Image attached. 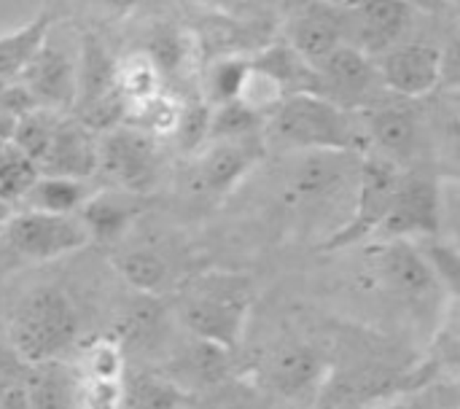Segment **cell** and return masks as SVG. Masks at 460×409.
<instances>
[{"label":"cell","instance_id":"obj_41","mask_svg":"<svg viewBox=\"0 0 460 409\" xmlns=\"http://www.w3.org/2000/svg\"><path fill=\"white\" fill-rule=\"evenodd\" d=\"M5 386H11V383H5ZM5 386H0V396H3V391H5Z\"/></svg>","mask_w":460,"mask_h":409},{"label":"cell","instance_id":"obj_32","mask_svg":"<svg viewBox=\"0 0 460 409\" xmlns=\"http://www.w3.org/2000/svg\"><path fill=\"white\" fill-rule=\"evenodd\" d=\"M245 70H248V57L218 59L208 70V78H205V100H208L205 105L216 108V105L237 100V92H240V84L245 78Z\"/></svg>","mask_w":460,"mask_h":409},{"label":"cell","instance_id":"obj_10","mask_svg":"<svg viewBox=\"0 0 460 409\" xmlns=\"http://www.w3.org/2000/svg\"><path fill=\"white\" fill-rule=\"evenodd\" d=\"M40 178L86 181L97 170V140L78 119H59L51 143L38 162Z\"/></svg>","mask_w":460,"mask_h":409},{"label":"cell","instance_id":"obj_6","mask_svg":"<svg viewBox=\"0 0 460 409\" xmlns=\"http://www.w3.org/2000/svg\"><path fill=\"white\" fill-rule=\"evenodd\" d=\"M399 181L402 175L396 173V164H391L383 156H367L358 164V189H356V205H353L356 210L350 221L326 240V248H342L377 232L383 218L391 210Z\"/></svg>","mask_w":460,"mask_h":409},{"label":"cell","instance_id":"obj_29","mask_svg":"<svg viewBox=\"0 0 460 409\" xmlns=\"http://www.w3.org/2000/svg\"><path fill=\"white\" fill-rule=\"evenodd\" d=\"M59 113L54 111H46V108H35L30 113H24L19 121H16V129L11 135V143L38 167V162L43 159L49 143H51V135L59 124Z\"/></svg>","mask_w":460,"mask_h":409},{"label":"cell","instance_id":"obj_34","mask_svg":"<svg viewBox=\"0 0 460 409\" xmlns=\"http://www.w3.org/2000/svg\"><path fill=\"white\" fill-rule=\"evenodd\" d=\"M81 378L92 380H124V353L116 340H97L92 342L84 356L81 367L75 369Z\"/></svg>","mask_w":460,"mask_h":409},{"label":"cell","instance_id":"obj_30","mask_svg":"<svg viewBox=\"0 0 460 409\" xmlns=\"http://www.w3.org/2000/svg\"><path fill=\"white\" fill-rule=\"evenodd\" d=\"M35 181V164L11 140H0V200L8 205L19 202Z\"/></svg>","mask_w":460,"mask_h":409},{"label":"cell","instance_id":"obj_22","mask_svg":"<svg viewBox=\"0 0 460 409\" xmlns=\"http://www.w3.org/2000/svg\"><path fill=\"white\" fill-rule=\"evenodd\" d=\"M92 197L86 181L67 178H40L30 186V191L19 200L24 210L54 213V216H75V208H84Z\"/></svg>","mask_w":460,"mask_h":409},{"label":"cell","instance_id":"obj_19","mask_svg":"<svg viewBox=\"0 0 460 409\" xmlns=\"http://www.w3.org/2000/svg\"><path fill=\"white\" fill-rule=\"evenodd\" d=\"M78 372L62 361L35 367L24 383L32 409H78Z\"/></svg>","mask_w":460,"mask_h":409},{"label":"cell","instance_id":"obj_16","mask_svg":"<svg viewBox=\"0 0 460 409\" xmlns=\"http://www.w3.org/2000/svg\"><path fill=\"white\" fill-rule=\"evenodd\" d=\"M164 380L172 383L183 396L189 391L208 394V391L218 388L224 380H229V351H224L213 342L194 340L170 361Z\"/></svg>","mask_w":460,"mask_h":409},{"label":"cell","instance_id":"obj_33","mask_svg":"<svg viewBox=\"0 0 460 409\" xmlns=\"http://www.w3.org/2000/svg\"><path fill=\"white\" fill-rule=\"evenodd\" d=\"M261 119L243 108L237 100L210 108V140H245L253 138Z\"/></svg>","mask_w":460,"mask_h":409},{"label":"cell","instance_id":"obj_7","mask_svg":"<svg viewBox=\"0 0 460 409\" xmlns=\"http://www.w3.org/2000/svg\"><path fill=\"white\" fill-rule=\"evenodd\" d=\"M97 167L119 189L135 194L146 191L156 175L154 143L135 129L113 127L102 135V143H97Z\"/></svg>","mask_w":460,"mask_h":409},{"label":"cell","instance_id":"obj_21","mask_svg":"<svg viewBox=\"0 0 460 409\" xmlns=\"http://www.w3.org/2000/svg\"><path fill=\"white\" fill-rule=\"evenodd\" d=\"M113 92L124 102V108L137 105L162 92V73L156 62L146 51H135L121 57L113 65Z\"/></svg>","mask_w":460,"mask_h":409},{"label":"cell","instance_id":"obj_37","mask_svg":"<svg viewBox=\"0 0 460 409\" xmlns=\"http://www.w3.org/2000/svg\"><path fill=\"white\" fill-rule=\"evenodd\" d=\"M0 409H32L30 399H27V391H24V383L5 386V391L0 396Z\"/></svg>","mask_w":460,"mask_h":409},{"label":"cell","instance_id":"obj_4","mask_svg":"<svg viewBox=\"0 0 460 409\" xmlns=\"http://www.w3.org/2000/svg\"><path fill=\"white\" fill-rule=\"evenodd\" d=\"M3 243L24 259L49 262L84 248L92 235L81 216H54L38 210H19L0 227Z\"/></svg>","mask_w":460,"mask_h":409},{"label":"cell","instance_id":"obj_15","mask_svg":"<svg viewBox=\"0 0 460 409\" xmlns=\"http://www.w3.org/2000/svg\"><path fill=\"white\" fill-rule=\"evenodd\" d=\"M377 270L383 283L410 302H423L437 289V275L429 259L407 240H394L385 245L377 259Z\"/></svg>","mask_w":460,"mask_h":409},{"label":"cell","instance_id":"obj_27","mask_svg":"<svg viewBox=\"0 0 460 409\" xmlns=\"http://www.w3.org/2000/svg\"><path fill=\"white\" fill-rule=\"evenodd\" d=\"M116 270L121 278L143 294H156L167 286L170 280V264L162 253L151 248H132L116 256Z\"/></svg>","mask_w":460,"mask_h":409},{"label":"cell","instance_id":"obj_18","mask_svg":"<svg viewBox=\"0 0 460 409\" xmlns=\"http://www.w3.org/2000/svg\"><path fill=\"white\" fill-rule=\"evenodd\" d=\"M410 22L407 3L394 0H377V3H361L353 8V27L358 32L361 49L367 57L369 51H383L396 43V38L404 32Z\"/></svg>","mask_w":460,"mask_h":409},{"label":"cell","instance_id":"obj_13","mask_svg":"<svg viewBox=\"0 0 460 409\" xmlns=\"http://www.w3.org/2000/svg\"><path fill=\"white\" fill-rule=\"evenodd\" d=\"M345 38V13L329 5H307L294 16L288 27V49L302 57L310 67L326 59Z\"/></svg>","mask_w":460,"mask_h":409},{"label":"cell","instance_id":"obj_9","mask_svg":"<svg viewBox=\"0 0 460 409\" xmlns=\"http://www.w3.org/2000/svg\"><path fill=\"white\" fill-rule=\"evenodd\" d=\"M19 84L30 92L38 108L59 113L75 102V62L59 46L43 43Z\"/></svg>","mask_w":460,"mask_h":409},{"label":"cell","instance_id":"obj_39","mask_svg":"<svg viewBox=\"0 0 460 409\" xmlns=\"http://www.w3.org/2000/svg\"><path fill=\"white\" fill-rule=\"evenodd\" d=\"M369 409H415L412 405H404V402H388V405H377V407Z\"/></svg>","mask_w":460,"mask_h":409},{"label":"cell","instance_id":"obj_25","mask_svg":"<svg viewBox=\"0 0 460 409\" xmlns=\"http://www.w3.org/2000/svg\"><path fill=\"white\" fill-rule=\"evenodd\" d=\"M135 213H137V202L129 200L127 194L100 191V194L86 200L81 221L86 224L92 237L108 240V237L121 235V229H127V224L132 221Z\"/></svg>","mask_w":460,"mask_h":409},{"label":"cell","instance_id":"obj_17","mask_svg":"<svg viewBox=\"0 0 460 409\" xmlns=\"http://www.w3.org/2000/svg\"><path fill=\"white\" fill-rule=\"evenodd\" d=\"M323 361L315 351L305 345H286L275 351L264 367V388L275 391L286 399L307 394L315 383H321Z\"/></svg>","mask_w":460,"mask_h":409},{"label":"cell","instance_id":"obj_11","mask_svg":"<svg viewBox=\"0 0 460 409\" xmlns=\"http://www.w3.org/2000/svg\"><path fill=\"white\" fill-rule=\"evenodd\" d=\"M380 81L402 97H423L442 78V54L429 43L394 46L380 62Z\"/></svg>","mask_w":460,"mask_h":409},{"label":"cell","instance_id":"obj_20","mask_svg":"<svg viewBox=\"0 0 460 409\" xmlns=\"http://www.w3.org/2000/svg\"><path fill=\"white\" fill-rule=\"evenodd\" d=\"M369 132L383 151V159H388L391 164L410 159L418 148V121L404 108H383L372 113Z\"/></svg>","mask_w":460,"mask_h":409},{"label":"cell","instance_id":"obj_38","mask_svg":"<svg viewBox=\"0 0 460 409\" xmlns=\"http://www.w3.org/2000/svg\"><path fill=\"white\" fill-rule=\"evenodd\" d=\"M16 369H19V361H16V356L11 353L8 342L0 337V386H5V383H13L11 378L16 375Z\"/></svg>","mask_w":460,"mask_h":409},{"label":"cell","instance_id":"obj_2","mask_svg":"<svg viewBox=\"0 0 460 409\" xmlns=\"http://www.w3.org/2000/svg\"><path fill=\"white\" fill-rule=\"evenodd\" d=\"M350 159L353 154L348 151H305L288 170L286 202L313 218H321L340 205H356L358 170H350Z\"/></svg>","mask_w":460,"mask_h":409},{"label":"cell","instance_id":"obj_8","mask_svg":"<svg viewBox=\"0 0 460 409\" xmlns=\"http://www.w3.org/2000/svg\"><path fill=\"white\" fill-rule=\"evenodd\" d=\"M442 191L426 178H402L396 197L380 229L391 240H407L410 235H437L442 227Z\"/></svg>","mask_w":460,"mask_h":409},{"label":"cell","instance_id":"obj_40","mask_svg":"<svg viewBox=\"0 0 460 409\" xmlns=\"http://www.w3.org/2000/svg\"><path fill=\"white\" fill-rule=\"evenodd\" d=\"M8 218H11V205L0 200V227H3V224H5Z\"/></svg>","mask_w":460,"mask_h":409},{"label":"cell","instance_id":"obj_1","mask_svg":"<svg viewBox=\"0 0 460 409\" xmlns=\"http://www.w3.org/2000/svg\"><path fill=\"white\" fill-rule=\"evenodd\" d=\"M78 313L65 291L40 286L30 291L8 318L5 342L19 364L40 367L57 361V356L75 340Z\"/></svg>","mask_w":460,"mask_h":409},{"label":"cell","instance_id":"obj_14","mask_svg":"<svg viewBox=\"0 0 460 409\" xmlns=\"http://www.w3.org/2000/svg\"><path fill=\"white\" fill-rule=\"evenodd\" d=\"M259 151L253 138L245 140H210L197 154V178L213 194H229L256 164Z\"/></svg>","mask_w":460,"mask_h":409},{"label":"cell","instance_id":"obj_26","mask_svg":"<svg viewBox=\"0 0 460 409\" xmlns=\"http://www.w3.org/2000/svg\"><path fill=\"white\" fill-rule=\"evenodd\" d=\"M286 100H288L286 86L267 67H261L256 59H248V70H245V78L240 84L237 102L264 121V119H272Z\"/></svg>","mask_w":460,"mask_h":409},{"label":"cell","instance_id":"obj_28","mask_svg":"<svg viewBox=\"0 0 460 409\" xmlns=\"http://www.w3.org/2000/svg\"><path fill=\"white\" fill-rule=\"evenodd\" d=\"M183 394L164 378L137 375L121 383V409H178Z\"/></svg>","mask_w":460,"mask_h":409},{"label":"cell","instance_id":"obj_23","mask_svg":"<svg viewBox=\"0 0 460 409\" xmlns=\"http://www.w3.org/2000/svg\"><path fill=\"white\" fill-rule=\"evenodd\" d=\"M49 24H51V16L40 13L24 27L0 35V84L11 78H22V73L38 54V49L46 43Z\"/></svg>","mask_w":460,"mask_h":409},{"label":"cell","instance_id":"obj_36","mask_svg":"<svg viewBox=\"0 0 460 409\" xmlns=\"http://www.w3.org/2000/svg\"><path fill=\"white\" fill-rule=\"evenodd\" d=\"M81 378V375H78ZM124 380H78V409H121Z\"/></svg>","mask_w":460,"mask_h":409},{"label":"cell","instance_id":"obj_24","mask_svg":"<svg viewBox=\"0 0 460 409\" xmlns=\"http://www.w3.org/2000/svg\"><path fill=\"white\" fill-rule=\"evenodd\" d=\"M181 113H183V102L167 92H159L137 105L124 108L121 127L135 129L146 138H170L178 129Z\"/></svg>","mask_w":460,"mask_h":409},{"label":"cell","instance_id":"obj_12","mask_svg":"<svg viewBox=\"0 0 460 409\" xmlns=\"http://www.w3.org/2000/svg\"><path fill=\"white\" fill-rule=\"evenodd\" d=\"M321 81V97L337 105V100H361L375 89L377 67L372 59L358 51V46H340L326 59H321L315 67Z\"/></svg>","mask_w":460,"mask_h":409},{"label":"cell","instance_id":"obj_3","mask_svg":"<svg viewBox=\"0 0 460 409\" xmlns=\"http://www.w3.org/2000/svg\"><path fill=\"white\" fill-rule=\"evenodd\" d=\"M275 138L302 151H348L353 154L356 124L342 105L318 94H294L272 116Z\"/></svg>","mask_w":460,"mask_h":409},{"label":"cell","instance_id":"obj_35","mask_svg":"<svg viewBox=\"0 0 460 409\" xmlns=\"http://www.w3.org/2000/svg\"><path fill=\"white\" fill-rule=\"evenodd\" d=\"M178 140V148L186 154H199L210 143V108L205 102L183 105L178 129L172 135Z\"/></svg>","mask_w":460,"mask_h":409},{"label":"cell","instance_id":"obj_5","mask_svg":"<svg viewBox=\"0 0 460 409\" xmlns=\"http://www.w3.org/2000/svg\"><path fill=\"white\" fill-rule=\"evenodd\" d=\"M248 302L234 289H199L183 297L178 307L181 324L194 334V340L213 342L232 351L243 334Z\"/></svg>","mask_w":460,"mask_h":409},{"label":"cell","instance_id":"obj_31","mask_svg":"<svg viewBox=\"0 0 460 409\" xmlns=\"http://www.w3.org/2000/svg\"><path fill=\"white\" fill-rule=\"evenodd\" d=\"M205 409H272V396L259 383L229 378L205 394Z\"/></svg>","mask_w":460,"mask_h":409}]
</instances>
